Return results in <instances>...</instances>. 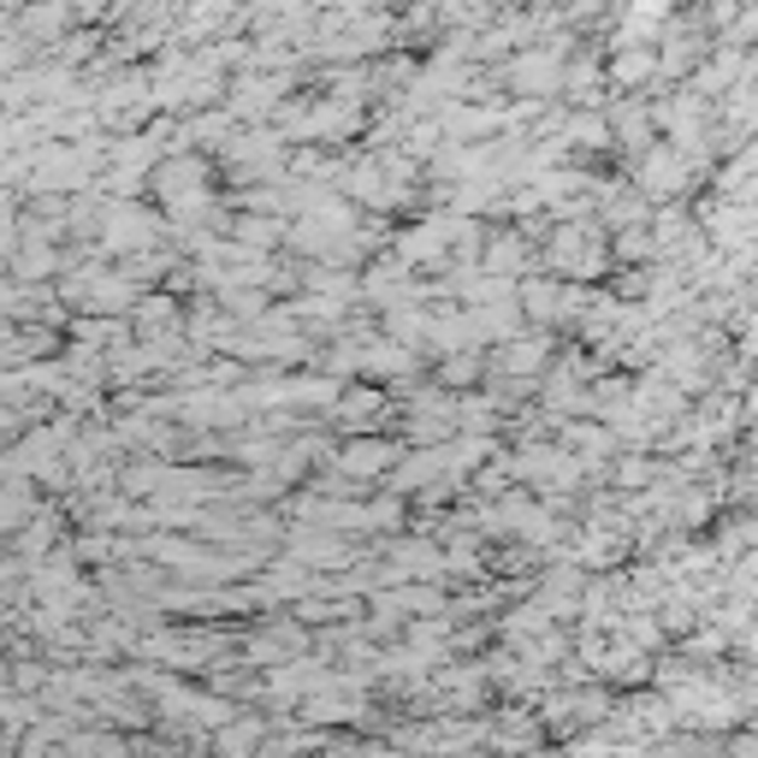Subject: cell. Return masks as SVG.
Instances as JSON below:
<instances>
[{"label":"cell","mask_w":758,"mask_h":758,"mask_svg":"<svg viewBox=\"0 0 758 758\" xmlns=\"http://www.w3.org/2000/svg\"><path fill=\"white\" fill-rule=\"evenodd\" d=\"M267 735H273V723L244 711V717H226L219 729H208V747H214V758H262Z\"/></svg>","instance_id":"6da1fadb"},{"label":"cell","mask_w":758,"mask_h":758,"mask_svg":"<svg viewBox=\"0 0 758 758\" xmlns=\"http://www.w3.org/2000/svg\"><path fill=\"white\" fill-rule=\"evenodd\" d=\"M498 747H533L540 740V729H533L527 717H492V729H486Z\"/></svg>","instance_id":"7a4b0ae2"}]
</instances>
